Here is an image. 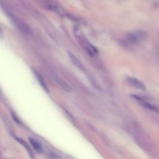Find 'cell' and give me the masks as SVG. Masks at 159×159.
Wrapping results in <instances>:
<instances>
[{
	"mask_svg": "<svg viewBox=\"0 0 159 159\" xmlns=\"http://www.w3.org/2000/svg\"><path fill=\"white\" fill-rule=\"evenodd\" d=\"M68 56H69V58L70 59L71 61L73 63V65H75L77 68H78V69L80 70L81 71L84 72L85 69H84V67L83 65L82 64V63L80 62V60L75 55L72 54V53L70 52H68Z\"/></svg>",
	"mask_w": 159,
	"mask_h": 159,
	"instance_id": "277c9868",
	"label": "cell"
},
{
	"mask_svg": "<svg viewBox=\"0 0 159 159\" xmlns=\"http://www.w3.org/2000/svg\"><path fill=\"white\" fill-rule=\"evenodd\" d=\"M54 79L57 83L59 84V85L65 90V92L68 93H72V89L70 87V86L68 84L65 80H63V79L60 78L58 76H55Z\"/></svg>",
	"mask_w": 159,
	"mask_h": 159,
	"instance_id": "5b68a950",
	"label": "cell"
},
{
	"mask_svg": "<svg viewBox=\"0 0 159 159\" xmlns=\"http://www.w3.org/2000/svg\"><path fill=\"white\" fill-rule=\"evenodd\" d=\"M33 73L34 74V75H35L36 79L38 80V81L39 83L40 84V86L42 87V88H43L47 93H49L48 87H47V84L45 83V82L44 81V78H42V76L40 75H39V74L38 72H35V70H33Z\"/></svg>",
	"mask_w": 159,
	"mask_h": 159,
	"instance_id": "52a82bcc",
	"label": "cell"
},
{
	"mask_svg": "<svg viewBox=\"0 0 159 159\" xmlns=\"http://www.w3.org/2000/svg\"><path fill=\"white\" fill-rule=\"evenodd\" d=\"M73 34L75 35V36L77 38H80L82 35V31L80 29V28L78 27V26H75L73 28Z\"/></svg>",
	"mask_w": 159,
	"mask_h": 159,
	"instance_id": "30bf717a",
	"label": "cell"
},
{
	"mask_svg": "<svg viewBox=\"0 0 159 159\" xmlns=\"http://www.w3.org/2000/svg\"><path fill=\"white\" fill-rule=\"evenodd\" d=\"M11 116L12 118H13L14 121L16 122V123H18V124H22V123H21V119L19 118L18 116L16 115V114L15 113H14L13 111H11Z\"/></svg>",
	"mask_w": 159,
	"mask_h": 159,
	"instance_id": "8fae6325",
	"label": "cell"
},
{
	"mask_svg": "<svg viewBox=\"0 0 159 159\" xmlns=\"http://www.w3.org/2000/svg\"><path fill=\"white\" fill-rule=\"evenodd\" d=\"M127 81H128V83L132 87H134L137 89H139L141 90L146 89V87L144 85V84L138 79L134 77H129L127 78Z\"/></svg>",
	"mask_w": 159,
	"mask_h": 159,
	"instance_id": "7a4b0ae2",
	"label": "cell"
},
{
	"mask_svg": "<svg viewBox=\"0 0 159 159\" xmlns=\"http://www.w3.org/2000/svg\"><path fill=\"white\" fill-rule=\"evenodd\" d=\"M126 40L131 44H136L139 42L144 40L147 38L146 32L142 31H132L126 35Z\"/></svg>",
	"mask_w": 159,
	"mask_h": 159,
	"instance_id": "6da1fadb",
	"label": "cell"
},
{
	"mask_svg": "<svg viewBox=\"0 0 159 159\" xmlns=\"http://www.w3.org/2000/svg\"><path fill=\"white\" fill-rule=\"evenodd\" d=\"M4 38V34L2 29L0 28V40H2Z\"/></svg>",
	"mask_w": 159,
	"mask_h": 159,
	"instance_id": "4fadbf2b",
	"label": "cell"
},
{
	"mask_svg": "<svg viewBox=\"0 0 159 159\" xmlns=\"http://www.w3.org/2000/svg\"><path fill=\"white\" fill-rule=\"evenodd\" d=\"M131 97L132 98H134L136 100H138V101H141V102H143V101H144V99H143V98L139 96H137V95L136 94H131Z\"/></svg>",
	"mask_w": 159,
	"mask_h": 159,
	"instance_id": "7c38bea8",
	"label": "cell"
},
{
	"mask_svg": "<svg viewBox=\"0 0 159 159\" xmlns=\"http://www.w3.org/2000/svg\"><path fill=\"white\" fill-rule=\"evenodd\" d=\"M83 47L84 50L88 53V55L91 57H94L95 54L98 52V50L96 47H94L90 42L85 40L83 42Z\"/></svg>",
	"mask_w": 159,
	"mask_h": 159,
	"instance_id": "3957f363",
	"label": "cell"
},
{
	"mask_svg": "<svg viewBox=\"0 0 159 159\" xmlns=\"http://www.w3.org/2000/svg\"><path fill=\"white\" fill-rule=\"evenodd\" d=\"M1 156V151H0V157Z\"/></svg>",
	"mask_w": 159,
	"mask_h": 159,
	"instance_id": "5bb4252c",
	"label": "cell"
},
{
	"mask_svg": "<svg viewBox=\"0 0 159 159\" xmlns=\"http://www.w3.org/2000/svg\"><path fill=\"white\" fill-rule=\"evenodd\" d=\"M141 105L143 107H144L148 109L149 110H152V111H156L157 109V108L156 106H155L154 105H153L152 104H150L147 102H141Z\"/></svg>",
	"mask_w": 159,
	"mask_h": 159,
	"instance_id": "9c48e42d",
	"label": "cell"
},
{
	"mask_svg": "<svg viewBox=\"0 0 159 159\" xmlns=\"http://www.w3.org/2000/svg\"><path fill=\"white\" fill-rule=\"evenodd\" d=\"M14 139H15V140H16L19 143H20V144H21L23 147H24L26 148V150H27L28 152L29 153V154L31 155V157L33 158V159H34V155H33V152H32L31 148L29 147V146H28V144H27V143H26L23 139L20 138V137H16V136H14Z\"/></svg>",
	"mask_w": 159,
	"mask_h": 159,
	"instance_id": "ba28073f",
	"label": "cell"
},
{
	"mask_svg": "<svg viewBox=\"0 0 159 159\" xmlns=\"http://www.w3.org/2000/svg\"><path fill=\"white\" fill-rule=\"evenodd\" d=\"M29 141H30V143H31V144L32 145V146L34 147V149L37 152L39 153H42V152H43V151H44L43 147H42V144L39 141H38L34 139H33V138H29Z\"/></svg>",
	"mask_w": 159,
	"mask_h": 159,
	"instance_id": "8992f818",
	"label": "cell"
}]
</instances>
